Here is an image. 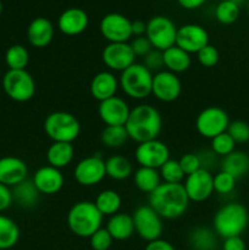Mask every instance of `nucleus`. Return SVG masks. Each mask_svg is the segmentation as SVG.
Returning <instances> with one entry per match:
<instances>
[{
	"instance_id": "49530a36",
	"label": "nucleus",
	"mask_w": 249,
	"mask_h": 250,
	"mask_svg": "<svg viewBox=\"0 0 249 250\" xmlns=\"http://www.w3.org/2000/svg\"><path fill=\"white\" fill-rule=\"evenodd\" d=\"M14 199H12L11 188L0 183V212L9 209Z\"/></svg>"
},
{
	"instance_id": "473e14b6",
	"label": "nucleus",
	"mask_w": 249,
	"mask_h": 250,
	"mask_svg": "<svg viewBox=\"0 0 249 250\" xmlns=\"http://www.w3.org/2000/svg\"><path fill=\"white\" fill-rule=\"evenodd\" d=\"M190 247L194 250H214L216 248V233L208 227H197L188 237Z\"/></svg>"
},
{
	"instance_id": "a19ab883",
	"label": "nucleus",
	"mask_w": 249,
	"mask_h": 250,
	"mask_svg": "<svg viewBox=\"0 0 249 250\" xmlns=\"http://www.w3.org/2000/svg\"><path fill=\"white\" fill-rule=\"evenodd\" d=\"M197 60L203 67H214L219 62L220 53L216 49V46L211 45V44H208L207 46H204V48L198 51Z\"/></svg>"
},
{
	"instance_id": "2eb2a0df",
	"label": "nucleus",
	"mask_w": 249,
	"mask_h": 250,
	"mask_svg": "<svg viewBox=\"0 0 249 250\" xmlns=\"http://www.w3.org/2000/svg\"><path fill=\"white\" fill-rule=\"evenodd\" d=\"M182 185L187 193L188 199L193 203L205 202L214 193L212 175L209 170L205 168H200L197 172L186 176Z\"/></svg>"
},
{
	"instance_id": "cd10ccee",
	"label": "nucleus",
	"mask_w": 249,
	"mask_h": 250,
	"mask_svg": "<svg viewBox=\"0 0 249 250\" xmlns=\"http://www.w3.org/2000/svg\"><path fill=\"white\" fill-rule=\"evenodd\" d=\"M11 192L14 202L23 209H32L38 204L41 193L38 192L32 180L27 178L23 182L19 183L11 188Z\"/></svg>"
},
{
	"instance_id": "c756f323",
	"label": "nucleus",
	"mask_w": 249,
	"mask_h": 250,
	"mask_svg": "<svg viewBox=\"0 0 249 250\" xmlns=\"http://www.w3.org/2000/svg\"><path fill=\"white\" fill-rule=\"evenodd\" d=\"M133 183L137 187V189L149 195L163 182H161L159 170L139 166L133 173Z\"/></svg>"
},
{
	"instance_id": "603ef678",
	"label": "nucleus",
	"mask_w": 249,
	"mask_h": 250,
	"mask_svg": "<svg viewBox=\"0 0 249 250\" xmlns=\"http://www.w3.org/2000/svg\"><path fill=\"white\" fill-rule=\"evenodd\" d=\"M231 1L236 2V4H238V5H241V4H243V2L246 1V0H231Z\"/></svg>"
},
{
	"instance_id": "6e6d98bb",
	"label": "nucleus",
	"mask_w": 249,
	"mask_h": 250,
	"mask_svg": "<svg viewBox=\"0 0 249 250\" xmlns=\"http://www.w3.org/2000/svg\"><path fill=\"white\" fill-rule=\"evenodd\" d=\"M248 146H249V142H248Z\"/></svg>"
},
{
	"instance_id": "58836bf2",
	"label": "nucleus",
	"mask_w": 249,
	"mask_h": 250,
	"mask_svg": "<svg viewBox=\"0 0 249 250\" xmlns=\"http://www.w3.org/2000/svg\"><path fill=\"white\" fill-rule=\"evenodd\" d=\"M226 132L236 144H246L249 142V124L243 120H234L229 122Z\"/></svg>"
},
{
	"instance_id": "5fc2aeb1",
	"label": "nucleus",
	"mask_w": 249,
	"mask_h": 250,
	"mask_svg": "<svg viewBox=\"0 0 249 250\" xmlns=\"http://www.w3.org/2000/svg\"><path fill=\"white\" fill-rule=\"evenodd\" d=\"M248 12H249V1H248Z\"/></svg>"
},
{
	"instance_id": "a18cd8bd",
	"label": "nucleus",
	"mask_w": 249,
	"mask_h": 250,
	"mask_svg": "<svg viewBox=\"0 0 249 250\" xmlns=\"http://www.w3.org/2000/svg\"><path fill=\"white\" fill-rule=\"evenodd\" d=\"M129 45H131L136 58L137 56L144 58L146 54H149L154 49L153 45L150 44V42H149V39L146 38L145 36L134 37V38L131 41V43H129Z\"/></svg>"
},
{
	"instance_id": "c85d7f7f",
	"label": "nucleus",
	"mask_w": 249,
	"mask_h": 250,
	"mask_svg": "<svg viewBox=\"0 0 249 250\" xmlns=\"http://www.w3.org/2000/svg\"><path fill=\"white\" fill-rule=\"evenodd\" d=\"M106 176L115 181H124L133 175L132 163L124 155H111L105 160Z\"/></svg>"
},
{
	"instance_id": "7c9ffc66",
	"label": "nucleus",
	"mask_w": 249,
	"mask_h": 250,
	"mask_svg": "<svg viewBox=\"0 0 249 250\" xmlns=\"http://www.w3.org/2000/svg\"><path fill=\"white\" fill-rule=\"evenodd\" d=\"M94 204L97 209L99 210L103 216H112V215L120 212L122 199L121 195L114 189H104L98 193L97 198L94 200Z\"/></svg>"
},
{
	"instance_id": "37998d69",
	"label": "nucleus",
	"mask_w": 249,
	"mask_h": 250,
	"mask_svg": "<svg viewBox=\"0 0 249 250\" xmlns=\"http://www.w3.org/2000/svg\"><path fill=\"white\" fill-rule=\"evenodd\" d=\"M178 163H180L181 168H182L186 176L192 175V173L197 172L198 170L202 168V163H200L199 155L195 153L183 154L180 160H178Z\"/></svg>"
},
{
	"instance_id": "bb28decb",
	"label": "nucleus",
	"mask_w": 249,
	"mask_h": 250,
	"mask_svg": "<svg viewBox=\"0 0 249 250\" xmlns=\"http://www.w3.org/2000/svg\"><path fill=\"white\" fill-rule=\"evenodd\" d=\"M163 56L165 70L170 71L175 75L186 72L187 70H189L190 65H192L190 54L186 53L185 50H182V49L176 45L163 51Z\"/></svg>"
},
{
	"instance_id": "c03bdc74",
	"label": "nucleus",
	"mask_w": 249,
	"mask_h": 250,
	"mask_svg": "<svg viewBox=\"0 0 249 250\" xmlns=\"http://www.w3.org/2000/svg\"><path fill=\"white\" fill-rule=\"evenodd\" d=\"M143 65L150 71L151 73H156L164 68V56L163 51L153 49L149 54L143 58Z\"/></svg>"
},
{
	"instance_id": "c9c22d12",
	"label": "nucleus",
	"mask_w": 249,
	"mask_h": 250,
	"mask_svg": "<svg viewBox=\"0 0 249 250\" xmlns=\"http://www.w3.org/2000/svg\"><path fill=\"white\" fill-rule=\"evenodd\" d=\"M239 12L241 9L238 4L231 0H221L215 7V19L219 23L228 26L238 20Z\"/></svg>"
},
{
	"instance_id": "6ab92c4d",
	"label": "nucleus",
	"mask_w": 249,
	"mask_h": 250,
	"mask_svg": "<svg viewBox=\"0 0 249 250\" xmlns=\"http://www.w3.org/2000/svg\"><path fill=\"white\" fill-rule=\"evenodd\" d=\"M34 186L41 194L53 195L60 192L65 183L62 172L59 168L53 167L50 165H45L39 167L34 172L33 178Z\"/></svg>"
},
{
	"instance_id": "f8f14e48",
	"label": "nucleus",
	"mask_w": 249,
	"mask_h": 250,
	"mask_svg": "<svg viewBox=\"0 0 249 250\" xmlns=\"http://www.w3.org/2000/svg\"><path fill=\"white\" fill-rule=\"evenodd\" d=\"M76 182L82 187H94L105 177V160L100 155H90L78 161L73 170Z\"/></svg>"
},
{
	"instance_id": "7ed1b4c3",
	"label": "nucleus",
	"mask_w": 249,
	"mask_h": 250,
	"mask_svg": "<svg viewBox=\"0 0 249 250\" xmlns=\"http://www.w3.org/2000/svg\"><path fill=\"white\" fill-rule=\"evenodd\" d=\"M249 225L248 209L237 202L222 205L214 215L212 227L216 236L221 238L242 236Z\"/></svg>"
},
{
	"instance_id": "a211bd4d",
	"label": "nucleus",
	"mask_w": 249,
	"mask_h": 250,
	"mask_svg": "<svg viewBox=\"0 0 249 250\" xmlns=\"http://www.w3.org/2000/svg\"><path fill=\"white\" fill-rule=\"evenodd\" d=\"M129 112L131 109L127 102L116 95L104 102H100L98 106V115L105 126H124Z\"/></svg>"
},
{
	"instance_id": "1a4fd4ad",
	"label": "nucleus",
	"mask_w": 249,
	"mask_h": 250,
	"mask_svg": "<svg viewBox=\"0 0 249 250\" xmlns=\"http://www.w3.org/2000/svg\"><path fill=\"white\" fill-rule=\"evenodd\" d=\"M134 232L146 243L161 238L164 232L163 217L149 205H142L134 210L132 215Z\"/></svg>"
},
{
	"instance_id": "de8ad7c7",
	"label": "nucleus",
	"mask_w": 249,
	"mask_h": 250,
	"mask_svg": "<svg viewBox=\"0 0 249 250\" xmlns=\"http://www.w3.org/2000/svg\"><path fill=\"white\" fill-rule=\"evenodd\" d=\"M246 243L241 236L225 238L222 243V250H246Z\"/></svg>"
},
{
	"instance_id": "3c124183",
	"label": "nucleus",
	"mask_w": 249,
	"mask_h": 250,
	"mask_svg": "<svg viewBox=\"0 0 249 250\" xmlns=\"http://www.w3.org/2000/svg\"><path fill=\"white\" fill-rule=\"evenodd\" d=\"M181 7L186 10H195L202 7L207 2V0H177Z\"/></svg>"
},
{
	"instance_id": "9b49d317",
	"label": "nucleus",
	"mask_w": 249,
	"mask_h": 250,
	"mask_svg": "<svg viewBox=\"0 0 249 250\" xmlns=\"http://www.w3.org/2000/svg\"><path fill=\"white\" fill-rule=\"evenodd\" d=\"M132 21L119 12L106 14L99 23V29L104 39L109 43H128L132 38Z\"/></svg>"
},
{
	"instance_id": "20e7f679",
	"label": "nucleus",
	"mask_w": 249,
	"mask_h": 250,
	"mask_svg": "<svg viewBox=\"0 0 249 250\" xmlns=\"http://www.w3.org/2000/svg\"><path fill=\"white\" fill-rule=\"evenodd\" d=\"M104 216L95 207L94 202L82 200L68 210L67 226L75 236L80 238H89L99 229H102Z\"/></svg>"
},
{
	"instance_id": "6e6552de",
	"label": "nucleus",
	"mask_w": 249,
	"mask_h": 250,
	"mask_svg": "<svg viewBox=\"0 0 249 250\" xmlns=\"http://www.w3.org/2000/svg\"><path fill=\"white\" fill-rule=\"evenodd\" d=\"M177 27L168 17L158 15L146 22L145 37L149 39L154 49L165 51L176 44Z\"/></svg>"
},
{
	"instance_id": "39448f33",
	"label": "nucleus",
	"mask_w": 249,
	"mask_h": 250,
	"mask_svg": "<svg viewBox=\"0 0 249 250\" xmlns=\"http://www.w3.org/2000/svg\"><path fill=\"white\" fill-rule=\"evenodd\" d=\"M153 76L143 63L134 62L120 75V88L131 99L143 100L151 95Z\"/></svg>"
},
{
	"instance_id": "79ce46f5",
	"label": "nucleus",
	"mask_w": 249,
	"mask_h": 250,
	"mask_svg": "<svg viewBox=\"0 0 249 250\" xmlns=\"http://www.w3.org/2000/svg\"><path fill=\"white\" fill-rule=\"evenodd\" d=\"M112 237L106 229H99L94 234L89 237L90 248L93 250H109L112 246Z\"/></svg>"
},
{
	"instance_id": "4468645a",
	"label": "nucleus",
	"mask_w": 249,
	"mask_h": 250,
	"mask_svg": "<svg viewBox=\"0 0 249 250\" xmlns=\"http://www.w3.org/2000/svg\"><path fill=\"white\" fill-rule=\"evenodd\" d=\"M182 93V83L177 75L167 70H161L154 73L151 95L159 102L172 103L178 99Z\"/></svg>"
},
{
	"instance_id": "dca6fc26",
	"label": "nucleus",
	"mask_w": 249,
	"mask_h": 250,
	"mask_svg": "<svg viewBox=\"0 0 249 250\" xmlns=\"http://www.w3.org/2000/svg\"><path fill=\"white\" fill-rule=\"evenodd\" d=\"M209 44V33L203 26L197 23H187L177 28L176 46L188 54H197L200 49Z\"/></svg>"
},
{
	"instance_id": "864d4df0",
	"label": "nucleus",
	"mask_w": 249,
	"mask_h": 250,
	"mask_svg": "<svg viewBox=\"0 0 249 250\" xmlns=\"http://www.w3.org/2000/svg\"><path fill=\"white\" fill-rule=\"evenodd\" d=\"M1 12H2V2L1 0H0V15H1Z\"/></svg>"
},
{
	"instance_id": "e433bc0d",
	"label": "nucleus",
	"mask_w": 249,
	"mask_h": 250,
	"mask_svg": "<svg viewBox=\"0 0 249 250\" xmlns=\"http://www.w3.org/2000/svg\"><path fill=\"white\" fill-rule=\"evenodd\" d=\"M161 181L164 183H182L186 178L185 172L181 168L178 160L168 159L160 168H159Z\"/></svg>"
},
{
	"instance_id": "393cba45",
	"label": "nucleus",
	"mask_w": 249,
	"mask_h": 250,
	"mask_svg": "<svg viewBox=\"0 0 249 250\" xmlns=\"http://www.w3.org/2000/svg\"><path fill=\"white\" fill-rule=\"evenodd\" d=\"M221 171L229 173L236 180H241L249 173V154L242 150H234L221 160Z\"/></svg>"
},
{
	"instance_id": "f704fd0d",
	"label": "nucleus",
	"mask_w": 249,
	"mask_h": 250,
	"mask_svg": "<svg viewBox=\"0 0 249 250\" xmlns=\"http://www.w3.org/2000/svg\"><path fill=\"white\" fill-rule=\"evenodd\" d=\"M5 62L9 70H26L29 62V53L26 46L14 44L5 53Z\"/></svg>"
},
{
	"instance_id": "f03ea898",
	"label": "nucleus",
	"mask_w": 249,
	"mask_h": 250,
	"mask_svg": "<svg viewBox=\"0 0 249 250\" xmlns=\"http://www.w3.org/2000/svg\"><path fill=\"white\" fill-rule=\"evenodd\" d=\"M128 138L136 143L158 139L163 129V117L156 107L149 104H139L131 109L124 125Z\"/></svg>"
},
{
	"instance_id": "aec40b11",
	"label": "nucleus",
	"mask_w": 249,
	"mask_h": 250,
	"mask_svg": "<svg viewBox=\"0 0 249 250\" xmlns=\"http://www.w3.org/2000/svg\"><path fill=\"white\" fill-rule=\"evenodd\" d=\"M89 17L83 9L70 7L61 12L58 20V28L62 34L68 37L80 36L87 29Z\"/></svg>"
},
{
	"instance_id": "f257e3e1",
	"label": "nucleus",
	"mask_w": 249,
	"mask_h": 250,
	"mask_svg": "<svg viewBox=\"0 0 249 250\" xmlns=\"http://www.w3.org/2000/svg\"><path fill=\"white\" fill-rule=\"evenodd\" d=\"M148 203L163 219L176 220L186 214L189 199L182 183L163 182L148 195Z\"/></svg>"
},
{
	"instance_id": "b1692460",
	"label": "nucleus",
	"mask_w": 249,
	"mask_h": 250,
	"mask_svg": "<svg viewBox=\"0 0 249 250\" xmlns=\"http://www.w3.org/2000/svg\"><path fill=\"white\" fill-rule=\"evenodd\" d=\"M105 229H107L114 241L120 242L127 241L136 233L132 215L124 214V212H117L110 216Z\"/></svg>"
},
{
	"instance_id": "a878e982",
	"label": "nucleus",
	"mask_w": 249,
	"mask_h": 250,
	"mask_svg": "<svg viewBox=\"0 0 249 250\" xmlns=\"http://www.w3.org/2000/svg\"><path fill=\"white\" fill-rule=\"evenodd\" d=\"M75 158V148L72 143H62V142H53L46 150V161L53 167H66L72 163Z\"/></svg>"
},
{
	"instance_id": "5701e85b",
	"label": "nucleus",
	"mask_w": 249,
	"mask_h": 250,
	"mask_svg": "<svg viewBox=\"0 0 249 250\" xmlns=\"http://www.w3.org/2000/svg\"><path fill=\"white\" fill-rule=\"evenodd\" d=\"M54 24L46 17H37L32 20L27 28V39L34 48H45L54 38Z\"/></svg>"
},
{
	"instance_id": "ea45409f",
	"label": "nucleus",
	"mask_w": 249,
	"mask_h": 250,
	"mask_svg": "<svg viewBox=\"0 0 249 250\" xmlns=\"http://www.w3.org/2000/svg\"><path fill=\"white\" fill-rule=\"evenodd\" d=\"M237 180L225 171H220L216 175L212 176V185H214V192L219 194H229L233 192L236 187Z\"/></svg>"
},
{
	"instance_id": "f3484780",
	"label": "nucleus",
	"mask_w": 249,
	"mask_h": 250,
	"mask_svg": "<svg viewBox=\"0 0 249 250\" xmlns=\"http://www.w3.org/2000/svg\"><path fill=\"white\" fill-rule=\"evenodd\" d=\"M102 60L111 72H122L136 62V55L129 43H109L103 49Z\"/></svg>"
},
{
	"instance_id": "0eeeda50",
	"label": "nucleus",
	"mask_w": 249,
	"mask_h": 250,
	"mask_svg": "<svg viewBox=\"0 0 249 250\" xmlns=\"http://www.w3.org/2000/svg\"><path fill=\"white\" fill-rule=\"evenodd\" d=\"M2 89L14 102L26 103L36 94V82L27 70H7L2 77Z\"/></svg>"
},
{
	"instance_id": "72a5a7b5",
	"label": "nucleus",
	"mask_w": 249,
	"mask_h": 250,
	"mask_svg": "<svg viewBox=\"0 0 249 250\" xmlns=\"http://www.w3.org/2000/svg\"><path fill=\"white\" fill-rule=\"evenodd\" d=\"M128 139L124 126H105L100 133V142L109 149L121 148Z\"/></svg>"
},
{
	"instance_id": "423d86ee",
	"label": "nucleus",
	"mask_w": 249,
	"mask_h": 250,
	"mask_svg": "<svg viewBox=\"0 0 249 250\" xmlns=\"http://www.w3.org/2000/svg\"><path fill=\"white\" fill-rule=\"evenodd\" d=\"M44 132L53 142L73 143L80 137L81 124L67 111H54L44 120Z\"/></svg>"
},
{
	"instance_id": "ddd939ff",
	"label": "nucleus",
	"mask_w": 249,
	"mask_h": 250,
	"mask_svg": "<svg viewBox=\"0 0 249 250\" xmlns=\"http://www.w3.org/2000/svg\"><path fill=\"white\" fill-rule=\"evenodd\" d=\"M134 158L142 167L159 170L170 159V149L160 139L144 142L137 146Z\"/></svg>"
},
{
	"instance_id": "2f4dec72",
	"label": "nucleus",
	"mask_w": 249,
	"mask_h": 250,
	"mask_svg": "<svg viewBox=\"0 0 249 250\" xmlns=\"http://www.w3.org/2000/svg\"><path fill=\"white\" fill-rule=\"evenodd\" d=\"M20 239V229L9 216L0 214V250L14 248Z\"/></svg>"
},
{
	"instance_id": "9d476101",
	"label": "nucleus",
	"mask_w": 249,
	"mask_h": 250,
	"mask_svg": "<svg viewBox=\"0 0 249 250\" xmlns=\"http://www.w3.org/2000/svg\"><path fill=\"white\" fill-rule=\"evenodd\" d=\"M229 116L222 107L208 106L198 114L195 119V129L202 137L212 139L227 131Z\"/></svg>"
},
{
	"instance_id": "412c9836",
	"label": "nucleus",
	"mask_w": 249,
	"mask_h": 250,
	"mask_svg": "<svg viewBox=\"0 0 249 250\" xmlns=\"http://www.w3.org/2000/svg\"><path fill=\"white\" fill-rule=\"evenodd\" d=\"M28 167L22 159L17 156L0 158V183L12 188L27 180Z\"/></svg>"
},
{
	"instance_id": "4be33fe9",
	"label": "nucleus",
	"mask_w": 249,
	"mask_h": 250,
	"mask_svg": "<svg viewBox=\"0 0 249 250\" xmlns=\"http://www.w3.org/2000/svg\"><path fill=\"white\" fill-rule=\"evenodd\" d=\"M119 88V78L114 75V72L102 71L98 72L90 81L89 92L90 95L100 103L115 97Z\"/></svg>"
},
{
	"instance_id": "09e8293b",
	"label": "nucleus",
	"mask_w": 249,
	"mask_h": 250,
	"mask_svg": "<svg viewBox=\"0 0 249 250\" xmlns=\"http://www.w3.org/2000/svg\"><path fill=\"white\" fill-rule=\"evenodd\" d=\"M144 250H176L173 244L163 238L155 239V241L148 242Z\"/></svg>"
},
{
	"instance_id": "4c0bfd02",
	"label": "nucleus",
	"mask_w": 249,
	"mask_h": 250,
	"mask_svg": "<svg viewBox=\"0 0 249 250\" xmlns=\"http://www.w3.org/2000/svg\"><path fill=\"white\" fill-rule=\"evenodd\" d=\"M236 146L237 144L234 143V141L227 132H224V133L210 139L211 151L216 156H222V158L236 150Z\"/></svg>"
},
{
	"instance_id": "8fccbe9b",
	"label": "nucleus",
	"mask_w": 249,
	"mask_h": 250,
	"mask_svg": "<svg viewBox=\"0 0 249 250\" xmlns=\"http://www.w3.org/2000/svg\"><path fill=\"white\" fill-rule=\"evenodd\" d=\"M132 37H142L145 36L146 32V22L142 20H134L132 21Z\"/></svg>"
}]
</instances>
